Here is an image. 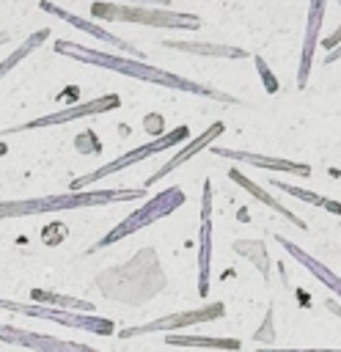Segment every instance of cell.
Here are the masks:
<instances>
[{
  "label": "cell",
  "mask_w": 341,
  "mask_h": 352,
  "mask_svg": "<svg viewBox=\"0 0 341 352\" xmlns=\"http://www.w3.org/2000/svg\"><path fill=\"white\" fill-rule=\"evenodd\" d=\"M55 52H58V55H66V58H74V60H82V63H91V66H99V69L118 72V74H124V77H135V80H143V82H154V85H160V88H173V91H184V94L217 99V102H226V104H239V99L231 96V94H226V91L209 88V85H204V82L187 80V77L173 74V72H165V69H160V66H148V63L140 60V58L99 52V50H91V47H85V44H77V41H66V38H58V41H55Z\"/></svg>",
  "instance_id": "6da1fadb"
},
{
  "label": "cell",
  "mask_w": 341,
  "mask_h": 352,
  "mask_svg": "<svg viewBox=\"0 0 341 352\" xmlns=\"http://www.w3.org/2000/svg\"><path fill=\"white\" fill-rule=\"evenodd\" d=\"M94 283L107 300H118L126 305H143L151 297H157L168 280H165V272L160 267L157 250L143 248L129 261L110 267V270H102L94 278Z\"/></svg>",
  "instance_id": "7a4b0ae2"
},
{
  "label": "cell",
  "mask_w": 341,
  "mask_h": 352,
  "mask_svg": "<svg viewBox=\"0 0 341 352\" xmlns=\"http://www.w3.org/2000/svg\"><path fill=\"white\" fill-rule=\"evenodd\" d=\"M135 198H146V187L69 190V192L44 195V198H11V201H0V220L52 214V212H69V209H85V206H104V204H124Z\"/></svg>",
  "instance_id": "3957f363"
},
{
  "label": "cell",
  "mask_w": 341,
  "mask_h": 352,
  "mask_svg": "<svg viewBox=\"0 0 341 352\" xmlns=\"http://www.w3.org/2000/svg\"><path fill=\"white\" fill-rule=\"evenodd\" d=\"M94 19L104 22H135V25H148V28H176V30H198L201 16L190 11H170L162 6H138V3H107L96 0L88 11Z\"/></svg>",
  "instance_id": "277c9868"
},
{
  "label": "cell",
  "mask_w": 341,
  "mask_h": 352,
  "mask_svg": "<svg viewBox=\"0 0 341 352\" xmlns=\"http://www.w3.org/2000/svg\"><path fill=\"white\" fill-rule=\"evenodd\" d=\"M184 190L182 187H168V190H162V192H157V195H151L140 209H135L129 217H124L116 228H110L91 250H102V248H107V245H113V242H121L124 236H129V234H135V231H140V228H146V226H151V223H157V220H162V217H168L170 212H176L179 206H184Z\"/></svg>",
  "instance_id": "5b68a950"
},
{
  "label": "cell",
  "mask_w": 341,
  "mask_h": 352,
  "mask_svg": "<svg viewBox=\"0 0 341 352\" xmlns=\"http://www.w3.org/2000/svg\"><path fill=\"white\" fill-rule=\"evenodd\" d=\"M187 138H190V129H187L184 124H182V126H176V129H170V132H162V135H160V138H154L151 143H143V146H138V148H132V151H126V154L116 157L113 162H107V165H102V168H96V170H91V173H85V176L74 179L69 190H91V184L102 182L104 176L118 173V170H124V168H129V165H135V162H143V160H148L151 154L168 151V148L179 146V143H184Z\"/></svg>",
  "instance_id": "8992f818"
},
{
  "label": "cell",
  "mask_w": 341,
  "mask_h": 352,
  "mask_svg": "<svg viewBox=\"0 0 341 352\" xmlns=\"http://www.w3.org/2000/svg\"><path fill=\"white\" fill-rule=\"evenodd\" d=\"M0 308L11 311V314H22L30 319H47V322H58L63 327H74V330H88L94 336H110L116 330V324L104 316L96 314H80V311H63V308H50V305H38V302H16V300H6L0 297Z\"/></svg>",
  "instance_id": "52a82bcc"
},
{
  "label": "cell",
  "mask_w": 341,
  "mask_h": 352,
  "mask_svg": "<svg viewBox=\"0 0 341 352\" xmlns=\"http://www.w3.org/2000/svg\"><path fill=\"white\" fill-rule=\"evenodd\" d=\"M226 314V305L220 300L206 302L201 308H187V311H176V314H165L160 319H151L146 324H135L126 330H118V338H140V336H151V333H168V330H184L192 324H204V322H214Z\"/></svg>",
  "instance_id": "ba28073f"
},
{
  "label": "cell",
  "mask_w": 341,
  "mask_h": 352,
  "mask_svg": "<svg viewBox=\"0 0 341 352\" xmlns=\"http://www.w3.org/2000/svg\"><path fill=\"white\" fill-rule=\"evenodd\" d=\"M118 107H121L118 94H104V96H96V99H88V102L72 104V107H66V110H58V113H50V116H41V118H33V121L8 126L6 135H14V132H30V129H41V126H58V124H66V121H77V118H88V116H99V113L118 110Z\"/></svg>",
  "instance_id": "9c48e42d"
},
{
  "label": "cell",
  "mask_w": 341,
  "mask_h": 352,
  "mask_svg": "<svg viewBox=\"0 0 341 352\" xmlns=\"http://www.w3.org/2000/svg\"><path fill=\"white\" fill-rule=\"evenodd\" d=\"M0 341L11 344V346L30 349V352H99L88 344L55 338V336L36 333V330H28V327H14V324H0Z\"/></svg>",
  "instance_id": "30bf717a"
},
{
  "label": "cell",
  "mask_w": 341,
  "mask_h": 352,
  "mask_svg": "<svg viewBox=\"0 0 341 352\" xmlns=\"http://www.w3.org/2000/svg\"><path fill=\"white\" fill-rule=\"evenodd\" d=\"M209 267H212V182H204L201 195V228H198V294H209Z\"/></svg>",
  "instance_id": "8fae6325"
},
{
  "label": "cell",
  "mask_w": 341,
  "mask_h": 352,
  "mask_svg": "<svg viewBox=\"0 0 341 352\" xmlns=\"http://www.w3.org/2000/svg\"><path fill=\"white\" fill-rule=\"evenodd\" d=\"M212 154L226 157V160H236L253 168H267V170H280V173H292V176H311V165L305 162H292L283 157H267V154H253V151H236V148H226V146H209Z\"/></svg>",
  "instance_id": "7c38bea8"
},
{
  "label": "cell",
  "mask_w": 341,
  "mask_h": 352,
  "mask_svg": "<svg viewBox=\"0 0 341 352\" xmlns=\"http://www.w3.org/2000/svg\"><path fill=\"white\" fill-rule=\"evenodd\" d=\"M38 8H41V11H47V14H52V16H58V19H63V22H69V25H74V28H80V30H85V33H91L94 38H99V41H104V44H110V47L121 50V52H126L129 58H140V60H143V52H140L138 47H132L129 41H124V38H118V36L107 33L104 28H99V25H94V22L82 19V16H74L72 11H66V8H60V6H55V3H50V0H41V3H38Z\"/></svg>",
  "instance_id": "4fadbf2b"
},
{
  "label": "cell",
  "mask_w": 341,
  "mask_h": 352,
  "mask_svg": "<svg viewBox=\"0 0 341 352\" xmlns=\"http://www.w3.org/2000/svg\"><path fill=\"white\" fill-rule=\"evenodd\" d=\"M324 6H327V0H311V3H308V22H305L302 52H300V66H297V88H305V82H308L311 63H314V52H316V44H319L322 19H324Z\"/></svg>",
  "instance_id": "5bb4252c"
},
{
  "label": "cell",
  "mask_w": 341,
  "mask_h": 352,
  "mask_svg": "<svg viewBox=\"0 0 341 352\" xmlns=\"http://www.w3.org/2000/svg\"><path fill=\"white\" fill-rule=\"evenodd\" d=\"M223 129H226V124H223V121H214V124H209V126H206V129H204V132H201L198 138H192V140H190V143H187V146H184V148H182L179 154H173V157H170V160H168V162H165L162 168H157V170H154V173H151L148 179H146V187H151V184L162 182V179H165L168 173H173L176 168H182V165H184L187 160H192V157H195L198 151L209 148V146H212V143H214V140H217V138L223 135Z\"/></svg>",
  "instance_id": "9a60e30c"
},
{
  "label": "cell",
  "mask_w": 341,
  "mask_h": 352,
  "mask_svg": "<svg viewBox=\"0 0 341 352\" xmlns=\"http://www.w3.org/2000/svg\"><path fill=\"white\" fill-rule=\"evenodd\" d=\"M275 239H278V242L283 245V250H286L289 256H294V261H300V264H302V267H305V270H308V272H311L322 286H327L336 297H341V278H338L327 264H322L319 258H314L311 253H305L302 248H297L292 239H286V236H280V234H278Z\"/></svg>",
  "instance_id": "2e32d148"
},
{
  "label": "cell",
  "mask_w": 341,
  "mask_h": 352,
  "mask_svg": "<svg viewBox=\"0 0 341 352\" xmlns=\"http://www.w3.org/2000/svg\"><path fill=\"white\" fill-rule=\"evenodd\" d=\"M228 179H231L234 184H239L242 190H248V192H250V195H253V198H256L258 204H264V206H270V209H272L275 214L286 217V220H289L292 226H297V228H308V226H305V220H300V217H297V214H294L292 209H286V206H283V204H280L278 198H272V195H270V192H267L264 187H258V184H256L253 179H248V176H245V173H242L239 168H231V170H228Z\"/></svg>",
  "instance_id": "e0dca14e"
},
{
  "label": "cell",
  "mask_w": 341,
  "mask_h": 352,
  "mask_svg": "<svg viewBox=\"0 0 341 352\" xmlns=\"http://www.w3.org/2000/svg\"><path fill=\"white\" fill-rule=\"evenodd\" d=\"M168 50L176 52H187V55H206V58H228V60H242L248 58V50L242 47H231V44H209V41H162Z\"/></svg>",
  "instance_id": "ac0fdd59"
},
{
  "label": "cell",
  "mask_w": 341,
  "mask_h": 352,
  "mask_svg": "<svg viewBox=\"0 0 341 352\" xmlns=\"http://www.w3.org/2000/svg\"><path fill=\"white\" fill-rule=\"evenodd\" d=\"M165 344L170 346H201V349H223V352H239V338H214V336H187V333H168Z\"/></svg>",
  "instance_id": "d6986e66"
},
{
  "label": "cell",
  "mask_w": 341,
  "mask_h": 352,
  "mask_svg": "<svg viewBox=\"0 0 341 352\" xmlns=\"http://www.w3.org/2000/svg\"><path fill=\"white\" fill-rule=\"evenodd\" d=\"M30 300L38 302V305H50V308L94 314V302L80 300V297H69V294H58V292H47V289H30Z\"/></svg>",
  "instance_id": "ffe728a7"
},
{
  "label": "cell",
  "mask_w": 341,
  "mask_h": 352,
  "mask_svg": "<svg viewBox=\"0 0 341 352\" xmlns=\"http://www.w3.org/2000/svg\"><path fill=\"white\" fill-rule=\"evenodd\" d=\"M234 253L248 258L264 275V280H270V256H267V245L261 239H236L234 242Z\"/></svg>",
  "instance_id": "44dd1931"
},
{
  "label": "cell",
  "mask_w": 341,
  "mask_h": 352,
  "mask_svg": "<svg viewBox=\"0 0 341 352\" xmlns=\"http://www.w3.org/2000/svg\"><path fill=\"white\" fill-rule=\"evenodd\" d=\"M270 184L272 187H278V190H283L286 195H294V198H300V201H305V204H311V206H319V209H327V212H333V214H341V204L338 201H330L327 195H319V192H311V190H302V187H297V184H286V182H280V179H270Z\"/></svg>",
  "instance_id": "7402d4cb"
},
{
  "label": "cell",
  "mask_w": 341,
  "mask_h": 352,
  "mask_svg": "<svg viewBox=\"0 0 341 352\" xmlns=\"http://www.w3.org/2000/svg\"><path fill=\"white\" fill-rule=\"evenodd\" d=\"M47 38H50V30H47V28H41V30L30 33V36H28V38H25V41H22V44H19V47H16L11 55H8V58H3V60H0V80H3V77H6V74H8V72L16 66V63H22V60H25V58H28L33 50H38V47H41Z\"/></svg>",
  "instance_id": "603a6c76"
},
{
  "label": "cell",
  "mask_w": 341,
  "mask_h": 352,
  "mask_svg": "<svg viewBox=\"0 0 341 352\" xmlns=\"http://www.w3.org/2000/svg\"><path fill=\"white\" fill-rule=\"evenodd\" d=\"M253 60H256V69H258V74H261V82H264V88H267V94H278V80H275V74L270 72V66L264 63V58L261 55H253Z\"/></svg>",
  "instance_id": "cb8c5ba5"
},
{
  "label": "cell",
  "mask_w": 341,
  "mask_h": 352,
  "mask_svg": "<svg viewBox=\"0 0 341 352\" xmlns=\"http://www.w3.org/2000/svg\"><path fill=\"white\" fill-rule=\"evenodd\" d=\"M272 308L267 311V316H264V322H261V327L253 333V341H258V344H272V338H275V330H272Z\"/></svg>",
  "instance_id": "d4e9b609"
},
{
  "label": "cell",
  "mask_w": 341,
  "mask_h": 352,
  "mask_svg": "<svg viewBox=\"0 0 341 352\" xmlns=\"http://www.w3.org/2000/svg\"><path fill=\"white\" fill-rule=\"evenodd\" d=\"M74 146H77V151H80V154H88V151H91V154H96V151L102 148L94 132H80V135H77V140H74Z\"/></svg>",
  "instance_id": "484cf974"
},
{
  "label": "cell",
  "mask_w": 341,
  "mask_h": 352,
  "mask_svg": "<svg viewBox=\"0 0 341 352\" xmlns=\"http://www.w3.org/2000/svg\"><path fill=\"white\" fill-rule=\"evenodd\" d=\"M143 126H146V132H148V135L160 138V135H162V116H157V113H148V116L143 118Z\"/></svg>",
  "instance_id": "4316f807"
},
{
  "label": "cell",
  "mask_w": 341,
  "mask_h": 352,
  "mask_svg": "<svg viewBox=\"0 0 341 352\" xmlns=\"http://www.w3.org/2000/svg\"><path fill=\"white\" fill-rule=\"evenodd\" d=\"M63 234H69V231H66V226H60V223H55L52 228H44V231H41V236H44L47 245H58Z\"/></svg>",
  "instance_id": "83f0119b"
},
{
  "label": "cell",
  "mask_w": 341,
  "mask_h": 352,
  "mask_svg": "<svg viewBox=\"0 0 341 352\" xmlns=\"http://www.w3.org/2000/svg\"><path fill=\"white\" fill-rule=\"evenodd\" d=\"M338 44H341V25H338V28H336L330 36H324V38H322V47H324L327 52H330V50H336Z\"/></svg>",
  "instance_id": "f1b7e54d"
},
{
  "label": "cell",
  "mask_w": 341,
  "mask_h": 352,
  "mask_svg": "<svg viewBox=\"0 0 341 352\" xmlns=\"http://www.w3.org/2000/svg\"><path fill=\"white\" fill-rule=\"evenodd\" d=\"M113 3V0H107ZM121 3H138V6H162V8H170V0H121Z\"/></svg>",
  "instance_id": "f546056e"
},
{
  "label": "cell",
  "mask_w": 341,
  "mask_h": 352,
  "mask_svg": "<svg viewBox=\"0 0 341 352\" xmlns=\"http://www.w3.org/2000/svg\"><path fill=\"white\" fill-rule=\"evenodd\" d=\"M258 352H341V349H258Z\"/></svg>",
  "instance_id": "4dcf8cb0"
},
{
  "label": "cell",
  "mask_w": 341,
  "mask_h": 352,
  "mask_svg": "<svg viewBox=\"0 0 341 352\" xmlns=\"http://www.w3.org/2000/svg\"><path fill=\"white\" fill-rule=\"evenodd\" d=\"M338 58H341V44H338V47H336V50H330V52H327V55H324V63H327V66H330V63H336V60H338Z\"/></svg>",
  "instance_id": "1f68e13d"
},
{
  "label": "cell",
  "mask_w": 341,
  "mask_h": 352,
  "mask_svg": "<svg viewBox=\"0 0 341 352\" xmlns=\"http://www.w3.org/2000/svg\"><path fill=\"white\" fill-rule=\"evenodd\" d=\"M327 308H330V314H336V316L341 319V302H336V300H327Z\"/></svg>",
  "instance_id": "d6a6232c"
},
{
  "label": "cell",
  "mask_w": 341,
  "mask_h": 352,
  "mask_svg": "<svg viewBox=\"0 0 341 352\" xmlns=\"http://www.w3.org/2000/svg\"><path fill=\"white\" fill-rule=\"evenodd\" d=\"M6 154H8V146H6L3 140H0V157H6Z\"/></svg>",
  "instance_id": "836d02e7"
},
{
  "label": "cell",
  "mask_w": 341,
  "mask_h": 352,
  "mask_svg": "<svg viewBox=\"0 0 341 352\" xmlns=\"http://www.w3.org/2000/svg\"><path fill=\"white\" fill-rule=\"evenodd\" d=\"M338 6H341V0H338Z\"/></svg>",
  "instance_id": "e575fe53"
}]
</instances>
